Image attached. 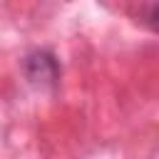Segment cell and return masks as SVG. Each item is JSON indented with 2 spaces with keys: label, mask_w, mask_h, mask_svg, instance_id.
Wrapping results in <instances>:
<instances>
[{
  "label": "cell",
  "mask_w": 159,
  "mask_h": 159,
  "mask_svg": "<svg viewBox=\"0 0 159 159\" xmlns=\"http://www.w3.org/2000/svg\"><path fill=\"white\" fill-rule=\"evenodd\" d=\"M25 77L30 80V84L40 87V89H47V87H55L57 80H60V67H57V60L40 50V52H32L25 57Z\"/></svg>",
  "instance_id": "obj_1"
},
{
  "label": "cell",
  "mask_w": 159,
  "mask_h": 159,
  "mask_svg": "<svg viewBox=\"0 0 159 159\" xmlns=\"http://www.w3.org/2000/svg\"><path fill=\"white\" fill-rule=\"evenodd\" d=\"M149 25L159 32V5H154V7L149 10Z\"/></svg>",
  "instance_id": "obj_2"
}]
</instances>
